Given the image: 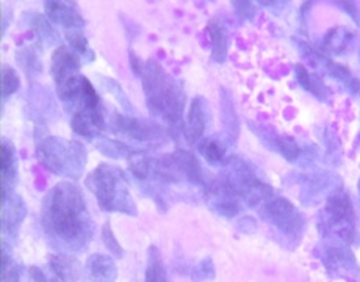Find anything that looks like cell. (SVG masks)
Returning <instances> with one entry per match:
<instances>
[{"instance_id":"f1b7e54d","label":"cell","mask_w":360,"mask_h":282,"mask_svg":"<svg viewBox=\"0 0 360 282\" xmlns=\"http://www.w3.org/2000/svg\"><path fill=\"white\" fill-rule=\"evenodd\" d=\"M101 80H103L102 82V85H103V88L107 89L108 93H112L113 94V98L120 102V104L122 105V107H126L129 112L131 110V105H130V101L127 99V96H126V93H124V89H122V86L117 84L116 80H113V79H108V77H101Z\"/></svg>"},{"instance_id":"4fadbf2b","label":"cell","mask_w":360,"mask_h":282,"mask_svg":"<svg viewBox=\"0 0 360 282\" xmlns=\"http://www.w3.org/2000/svg\"><path fill=\"white\" fill-rule=\"evenodd\" d=\"M207 122V104L204 98H195L191 102L184 124V136L190 146L199 144L202 139Z\"/></svg>"},{"instance_id":"4316f807","label":"cell","mask_w":360,"mask_h":282,"mask_svg":"<svg viewBox=\"0 0 360 282\" xmlns=\"http://www.w3.org/2000/svg\"><path fill=\"white\" fill-rule=\"evenodd\" d=\"M274 143L279 153L285 157L287 160L293 162L300 157V153H301L300 146H297V143L292 139V136H278V139L274 140Z\"/></svg>"},{"instance_id":"5bb4252c","label":"cell","mask_w":360,"mask_h":282,"mask_svg":"<svg viewBox=\"0 0 360 282\" xmlns=\"http://www.w3.org/2000/svg\"><path fill=\"white\" fill-rule=\"evenodd\" d=\"M18 177V159L13 143L5 139L0 144V195L15 191Z\"/></svg>"},{"instance_id":"836d02e7","label":"cell","mask_w":360,"mask_h":282,"mask_svg":"<svg viewBox=\"0 0 360 282\" xmlns=\"http://www.w3.org/2000/svg\"><path fill=\"white\" fill-rule=\"evenodd\" d=\"M359 190H360V181H359Z\"/></svg>"},{"instance_id":"7402d4cb","label":"cell","mask_w":360,"mask_h":282,"mask_svg":"<svg viewBox=\"0 0 360 282\" xmlns=\"http://www.w3.org/2000/svg\"><path fill=\"white\" fill-rule=\"evenodd\" d=\"M0 80H2V99H6L8 96L15 94L20 86V79L18 72L13 70L10 65H2L0 70Z\"/></svg>"},{"instance_id":"ffe728a7","label":"cell","mask_w":360,"mask_h":282,"mask_svg":"<svg viewBox=\"0 0 360 282\" xmlns=\"http://www.w3.org/2000/svg\"><path fill=\"white\" fill-rule=\"evenodd\" d=\"M148 268L144 282H168L166 279V270L162 262V254L157 246H150L148 251Z\"/></svg>"},{"instance_id":"5b68a950","label":"cell","mask_w":360,"mask_h":282,"mask_svg":"<svg viewBox=\"0 0 360 282\" xmlns=\"http://www.w3.org/2000/svg\"><path fill=\"white\" fill-rule=\"evenodd\" d=\"M326 223L329 228L334 229L338 237L351 243L354 238V209L352 203L346 193L337 191L328 199L326 204Z\"/></svg>"},{"instance_id":"9c48e42d","label":"cell","mask_w":360,"mask_h":282,"mask_svg":"<svg viewBox=\"0 0 360 282\" xmlns=\"http://www.w3.org/2000/svg\"><path fill=\"white\" fill-rule=\"evenodd\" d=\"M0 207H2V233L5 236H16L20 224L27 215V207L22 198L15 191L0 195Z\"/></svg>"},{"instance_id":"30bf717a","label":"cell","mask_w":360,"mask_h":282,"mask_svg":"<svg viewBox=\"0 0 360 282\" xmlns=\"http://www.w3.org/2000/svg\"><path fill=\"white\" fill-rule=\"evenodd\" d=\"M71 127L77 135L93 140L101 136L103 127H105V118H103L102 107L99 108H80L72 115Z\"/></svg>"},{"instance_id":"603a6c76","label":"cell","mask_w":360,"mask_h":282,"mask_svg":"<svg viewBox=\"0 0 360 282\" xmlns=\"http://www.w3.org/2000/svg\"><path fill=\"white\" fill-rule=\"evenodd\" d=\"M65 38L68 41V46L71 47L74 52H77L80 57L86 58V55H89V57L94 58V52L89 49L88 39L83 35L82 30H66Z\"/></svg>"},{"instance_id":"3957f363","label":"cell","mask_w":360,"mask_h":282,"mask_svg":"<svg viewBox=\"0 0 360 282\" xmlns=\"http://www.w3.org/2000/svg\"><path fill=\"white\" fill-rule=\"evenodd\" d=\"M86 188L98 199L107 212H121L126 215H138L134 198L130 195L127 179L121 168L108 163H101L86 176Z\"/></svg>"},{"instance_id":"e0dca14e","label":"cell","mask_w":360,"mask_h":282,"mask_svg":"<svg viewBox=\"0 0 360 282\" xmlns=\"http://www.w3.org/2000/svg\"><path fill=\"white\" fill-rule=\"evenodd\" d=\"M16 61L22 68L27 79L34 80L43 72V60H41V49L37 44H27L16 51Z\"/></svg>"},{"instance_id":"f546056e","label":"cell","mask_w":360,"mask_h":282,"mask_svg":"<svg viewBox=\"0 0 360 282\" xmlns=\"http://www.w3.org/2000/svg\"><path fill=\"white\" fill-rule=\"evenodd\" d=\"M29 276L32 279V282H60V279L57 276L49 278L47 274L41 270L38 267H30L29 268Z\"/></svg>"},{"instance_id":"ac0fdd59","label":"cell","mask_w":360,"mask_h":282,"mask_svg":"<svg viewBox=\"0 0 360 282\" xmlns=\"http://www.w3.org/2000/svg\"><path fill=\"white\" fill-rule=\"evenodd\" d=\"M25 18H29L27 20H29L30 29L39 39V43H43L44 46H61V38L51 25L49 18L39 15V13H27Z\"/></svg>"},{"instance_id":"8fae6325","label":"cell","mask_w":360,"mask_h":282,"mask_svg":"<svg viewBox=\"0 0 360 282\" xmlns=\"http://www.w3.org/2000/svg\"><path fill=\"white\" fill-rule=\"evenodd\" d=\"M46 16L52 23L58 24L66 30H80L85 27V19L82 18L80 13L75 8L72 2H44Z\"/></svg>"},{"instance_id":"d6a6232c","label":"cell","mask_w":360,"mask_h":282,"mask_svg":"<svg viewBox=\"0 0 360 282\" xmlns=\"http://www.w3.org/2000/svg\"><path fill=\"white\" fill-rule=\"evenodd\" d=\"M129 55H130V66H131V71H134L135 75H141L143 72V61L138 58V55L134 52V51H129Z\"/></svg>"},{"instance_id":"d6986e66","label":"cell","mask_w":360,"mask_h":282,"mask_svg":"<svg viewBox=\"0 0 360 282\" xmlns=\"http://www.w3.org/2000/svg\"><path fill=\"white\" fill-rule=\"evenodd\" d=\"M172 155H174L184 179H188V181L195 184L202 182V169H200V165L195 155L184 149H177L176 153H172Z\"/></svg>"},{"instance_id":"cb8c5ba5","label":"cell","mask_w":360,"mask_h":282,"mask_svg":"<svg viewBox=\"0 0 360 282\" xmlns=\"http://www.w3.org/2000/svg\"><path fill=\"white\" fill-rule=\"evenodd\" d=\"M98 149L102 154H105L108 157H113V159H120V157H129L131 153H134V148L127 146V144H122L120 141H110L107 139H101L98 140Z\"/></svg>"},{"instance_id":"484cf974","label":"cell","mask_w":360,"mask_h":282,"mask_svg":"<svg viewBox=\"0 0 360 282\" xmlns=\"http://www.w3.org/2000/svg\"><path fill=\"white\" fill-rule=\"evenodd\" d=\"M2 282H20V267L6 254L2 245Z\"/></svg>"},{"instance_id":"52a82bcc","label":"cell","mask_w":360,"mask_h":282,"mask_svg":"<svg viewBox=\"0 0 360 282\" xmlns=\"http://www.w3.org/2000/svg\"><path fill=\"white\" fill-rule=\"evenodd\" d=\"M112 130L116 135L127 136V139L138 143H154L165 139L163 129L157 122L141 118H131V116L122 113H113L112 116Z\"/></svg>"},{"instance_id":"277c9868","label":"cell","mask_w":360,"mask_h":282,"mask_svg":"<svg viewBox=\"0 0 360 282\" xmlns=\"http://www.w3.org/2000/svg\"><path fill=\"white\" fill-rule=\"evenodd\" d=\"M37 155L39 163L53 174L68 179L82 177L86 167V149L80 141L61 139V136H47L38 143Z\"/></svg>"},{"instance_id":"9a60e30c","label":"cell","mask_w":360,"mask_h":282,"mask_svg":"<svg viewBox=\"0 0 360 282\" xmlns=\"http://www.w3.org/2000/svg\"><path fill=\"white\" fill-rule=\"evenodd\" d=\"M85 274L88 282H115L117 278V268L112 257L98 252L86 260Z\"/></svg>"},{"instance_id":"d4e9b609","label":"cell","mask_w":360,"mask_h":282,"mask_svg":"<svg viewBox=\"0 0 360 282\" xmlns=\"http://www.w3.org/2000/svg\"><path fill=\"white\" fill-rule=\"evenodd\" d=\"M199 153L210 163H219L224 160V149L219 146V143L210 139L199 141Z\"/></svg>"},{"instance_id":"8992f818","label":"cell","mask_w":360,"mask_h":282,"mask_svg":"<svg viewBox=\"0 0 360 282\" xmlns=\"http://www.w3.org/2000/svg\"><path fill=\"white\" fill-rule=\"evenodd\" d=\"M265 217L276 228L281 229L288 237H300L304 231V218L295 205L285 198L271 196L263 207Z\"/></svg>"},{"instance_id":"7c38bea8","label":"cell","mask_w":360,"mask_h":282,"mask_svg":"<svg viewBox=\"0 0 360 282\" xmlns=\"http://www.w3.org/2000/svg\"><path fill=\"white\" fill-rule=\"evenodd\" d=\"M209 204L223 217H235L238 213V196L224 181L213 182L207 191Z\"/></svg>"},{"instance_id":"6da1fadb","label":"cell","mask_w":360,"mask_h":282,"mask_svg":"<svg viewBox=\"0 0 360 282\" xmlns=\"http://www.w3.org/2000/svg\"><path fill=\"white\" fill-rule=\"evenodd\" d=\"M41 223L52 246L60 251H82L93 238L91 215L74 182H58L47 191L41 205Z\"/></svg>"},{"instance_id":"4dcf8cb0","label":"cell","mask_w":360,"mask_h":282,"mask_svg":"<svg viewBox=\"0 0 360 282\" xmlns=\"http://www.w3.org/2000/svg\"><path fill=\"white\" fill-rule=\"evenodd\" d=\"M296 75H297V80H300V85L304 89H307V91L310 93V88H311V75H310V72L302 65H296Z\"/></svg>"},{"instance_id":"83f0119b","label":"cell","mask_w":360,"mask_h":282,"mask_svg":"<svg viewBox=\"0 0 360 282\" xmlns=\"http://www.w3.org/2000/svg\"><path fill=\"white\" fill-rule=\"evenodd\" d=\"M101 236H102V242H103V245H105L107 250L110 251V254H112V256H115V257H117V259H121L124 256V250H122V246L120 245V242H117V238L115 237L112 224H110V223L103 224Z\"/></svg>"},{"instance_id":"2e32d148","label":"cell","mask_w":360,"mask_h":282,"mask_svg":"<svg viewBox=\"0 0 360 282\" xmlns=\"http://www.w3.org/2000/svg\"><path fill=\"white\" fill-rule=\"evenodd\" d=\"M49 265L60 282H79L82 276V265L74 256L68 254H52L49 256Z\"/></svg>"},{"instance_id":"1f68e13d","label":"cell","mask_w":360,"mask_h":282,"mask_svg":"<svg viewBox=\"0 0 360 282\" xmlns=\"http://www.w3.org/2000/svg\"><path fill=\"white\" fill-rule=\"evenodd\" d=\"M235 10L245 19H252L255 16V6L251 2H233Z\"/></svg>"},{"instance_id":"44dd1931","label":"cell","mask_w":360,"mask_h":282,"mask_svg":"<svg viewBox=\"0 0 360 282\" xmlns=\"http://www.w3.org/2000/svg\"><path fill=\"white\" fill-rule=\"evenodd\" d=\"M212 41V58L218 63H223L226 58V37L218 23H210L207 27Z\"/></svg>"},{"instance_id":"ba28073f","label":"cell","mask_w":360,"mask_h":282,"mask_svg":"<svg viewBox=\"0 0 360 282\" xmlns=\"http://www.w3.org/2000/svg\"><path fill=\"white\" fill-rule=\"evenodd\" d=\"M80 55L77 52H74L71 47L66 44H61L53 51L51 58V74L55 85L58 86L61 84H65V82L80 75Z\"/></svg>"},{"instance_id":"7a4b0ae2","label":"cell","mask_w":360,"mask_h":282,"mask_svg":"<svg viewBox=\"0 0 360 282\" xmlns=\"http://www.w3.org/2000/svg\"><path fill=\"white\" fill-rule=\"evenodd\" d=\"M140 77L149 112L171 126H176L182 120L185 110L182 84L166 72L155 60L144 61Z\"/></svg>"}]
</instances>
